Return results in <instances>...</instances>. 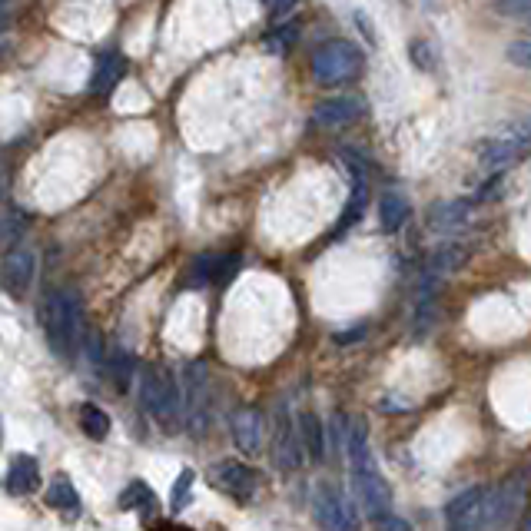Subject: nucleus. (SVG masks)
Here are the masks:
<instances>
[{"label":"nucleus","instance_id":"nucleus-17","mask_svg":"<svg viewBox=\"0 0 531 531\" xmlns=\"http://www.w3.org/2000/svg\"><path fill=\"white\" fill-rule=\"evenodd\" d=\"M468 256H472V246L462 243V239L449 236V239H445V243L429 256V266H425V276L439 279V276H445V273H455V269H462V266L468 263Z\"/></svg>","mask_w":531,"mask_h":531},{"label":"nucleus","instance_id":"nucleus-19","mask_svg":"<svg viewBox=\"0 0 531 531\" xmlns=\"http://www.w3.org/2000/svg\"><path fill=\"white\" fill-rule=\"evenodd\" d=\"M409 213H412V206L409 200L399 193V190H385L382 193V200H379V223L385 233H399V229L409 223Z\"/></svg>","mask_w":531,"mask_h":531},{"label":"nucleus","instance_id":"nucleus-1","mask_svg":"<svg viewBox=\"0 0 531 531\" xmlns=\"http://www.w3.org/2000/svg\"><path fill=\"white\" fill-rule=\"evenodd\" d=\"M40 316H44L50 352L64 362L74 359V349H77V339H80V316H83L80 296L74 293V289H57V293H50L44 299Z\"/></svg>","mask_w":531,"mask_h":531},{"label":"nucleus","instance_id":"nucleus-3","mask_svg":"<svg viewBox=\"0 0 531 531\" xmlns=\"http://www.w3.org/2000/svg\"><path fill=\"white\" fill-rule=\"evenodd\" d=\"M362 67H366V54L346 37L326 40L316 57H312V77H316L319 87H342V83H352Z\"/></svg>","mask_w":531,"mask_h":531},{"label":"nucleus","instance_id":"nucleus-9","mask_svg":"<svg viewBox=\"0 0 531 531\" xmlns=\"http://www.w3.org/2000/svg\"><path fill=\"white\" fill-rule=\"evenodd\" d=\"M37 273V253L30 246H10V253L4 256V269H0V283L14 299H24L34 286Z\"/></svg>","mask_w":531,"mask_h":531},{"label":"nucleus","instance_id":"nucleus-5","mask_svg":"<svg viewBox=\"0 0 531 531\" xmlns=\"http://www.w3.org/2000/svg\"><path fill=\"white\" fill-rule=\"evenodd\" d=\"M303 432H299V419H293L286 402L276 405V422H273V462L279 472H296L303 465Z\"/></svg>","mask_w":531,"mask_h":531},{"label":"nucleus","instance_id":"nucleus-20","mask_svg":"<svg viewBox=\"0 0 531 531\" xmlns=\"http://www.w3.org/2000/svg\"><path fill=\"white\" fill-rule=\"evenodd\" d=\"M47 505L54 508V512H64V515H77L83 502H80V492L74 488V482H70V475H54V482H50L47 488Z\"/></svg>","mask_w":531,"mask_h":531},{"label":"nucleus","instance_id":"nucleus-18","mask_svg":"<svg viewBox=\"0 0 531 531\" xmlns=\"http://www.w3.org/2000/svg\"><path fill=\"white\" fill-rule=\"evenodd\" d=\"M123 70H127L123 57L117 54V50H107V54L97 60V67H93V77H90V93H93V97H107V93L120 83Z\"/></svg>","mask_w":531,"mask_h":531},{"label":"nucleus","instance_id":"nucleus-27","mask_svg":"<svg viewBox=\"0 0 531 531\" xmlns=\"http://www.w3.org/2000/svg\"><path fill=\"white\" fill-rule=\"evenodd\" d=\"M296 37H299V30L296 24H283V27H273L266 34V50L269 54H276V57H286L289 50H293L296 44Z\"/></svg>","mask_w":531,"mask_h":531},{"label":"nucleus","instance_id":"nucleus-28","mask_svg":"<svg viewBox=\"0 0 531 531\" xmlns=\"http://www.w3.org/2000/svg\"><path fill=\"white\" fill-rule=\"evenodd\" d=\"M27 236V213H20L14 203L4 206V243L17 246Z\"/></svg>","mask_w":531,"mask_h":531},{"label":"nucleus","instance_id":"nucleus-29","mask_svg":"<svg viewBox=\"0 0 531 531\" xmlns=\"http://www.w3.org/2000/svg\"><path fill=\"white\" fill-rule=\"evenodd\" d=\"M193 485H196V472H193V468H183V472L176 475L173 492H170V508H173V512H183V508H186V502L193 498Z\"/></svg>","mask_w":531,"mask_h":531},{"label":"nucleus","instance_id":"nucleus-2","mask_svg":"<svg viewBox=\"0 0 531 531\" xmlns=\"http://www.w3.org/2000/svg\"><path fill=\"white\" fill-rule=\"evenodd\" d=\"M525 505V478H505L492 488H485L482 498L475 502V508L468 512L462 528L475 531V528H505L515 525L518 508Z\"/></svg>","mask_w":531,"mask_h":531},{"label":"nucleus","instance_id":"nucleus-6","mask_svg":"<svg viewBox=\"0 0 531 531\" xmlns=\"http://www.w3.org/2000/svg\"><path fill=\"white\" fill-rule=\"evenodd\" d=\"M140 399H143V405H147V412L153 415V419H160V422H170L176 405H180V399H176V385L166 369H143Z\"/></svg>","mask_w":531,"mask_h":531},{"label":"nucleus","instance_id":"nucleus-4","mask_svg":"<svg viewBox=\"0 0 531 531\" xmlns=\"http://www.w3.org/2000/svg\"><path fill=\"white\" fill-rule=\"evenodd\" d=\"M352 478H356L359 502L369 512L372 522H376V525H405V522H399V518H392V488L382 478V472L376 468L372 458L352 465Z\"/></svg>","mask_w":531,"mask_h":531},{"label":"nucleus","instance_id":"nucleus-11","mask_svg":"<svg viewBox=\"0 0 531 531\" xmlns=\"http://www.w3.org/2000/svg\"><path fill=\"white\" fill-rule=\"evenodd\" d=\"M475 153H478V166H482L488 176H492V173H505L508 166H515L525 156V150L518 147L512 137H505V133L482 140L475 147Z\"/></svg>","mask_w":531,"mask_h":531},{"label":"nucleus","instance_id":"nucleus-13","mask_svg":"<svg viewBox=\"0 0 531 531\" xmlns=\"http://www.w3.org/2000/svg\"><path fill=\"white\" fill-rule=\"evenodd\" d=\"M478 200H452V203H435L429 210V229L435 236H458L462 229L472 223V210Z\"/></svg>","mask_w":531,"mask_h":531},{"label":"nucleus","instance_id":"nucleus-26","mask_svg":"<svg viewBox=\"0 0 531 531\" xmlns=\"http://www.w3.org/2000/svg\"><path fill=\"white\" fill-rule=\"evenodd\" d=\"M239 266H243V256H239V253L210 256V286H226Z\"/></svg>","mask_w":531,"mask_h":531},{"label":"nucleus","instance_id":"nucleus-31","mask_svg":"<svg viewBox=\"0 0 531 531\" xmlns=\"http://www.w3.org/2000/svg\"><path fill=\"white\" fill-rule=\"evenodd\" d=\"M505 57H508V64H515L518 70H528L531 74V37L512 40V44L505 47Z\"/></svg>","mask_w":531,"mask_h":531},{"label":"nucleus","instance_id":"nucleus-33","mask_svg":"<svg viewBox=\"0 0 531 531\" xmlns=\"http://www.w3.org/2000/svg\"><path fill=\"white\" fill-rule=\"evenodd\" d=\"M505 137H512L518 147H522L525 153H531V117H525V120H518V123H512L508 130H502Z\"/></svg>","mask_w":531,"mask_h":531},{"label":"nucleus","instance_id":"nucleus-7","mask_svg":"<svg viewBox=\"0 0 531 531\" xmlns=\"http://www.w3.org/2000/svg\"><path fill=\"white\" fill-rule=\"evenodd\" d=\"M210 482L213 488H220L223 495L233 498V502H249V498L256 495L259 472L249 468L246 462H239V458H226V462H216L210 468Z\"/></svg>","mask_w":531,"mask_h":531},{"label":"nucleus","instance_id":"nucleus-34","mask_svg":"<svg viewBox=\"0 0 531 531\" xmlns=\"http://www.w3.org/2000/svg\"><path fill=\"white\" fill-rule=\"evenodd\" d=\"M299 0H269V14H273V20H283L296 10Z\"/></svg>","mask_w":531,"mask_h":531},{"label":"nucleus","instance_id":"nucleus-16","mask_svg":"<svg viewBox=\"0 0 531 531\" xmlns=\"http://www.w3.org/2000/svg\"><path fill=\"white\" fill-rule=\"evenodd\" d=\"M4 488H7V495H17V498L34 495L37 488H40V465H37V458H30V455H14V458H10Z\"/></svg>","mask_w":531,"mask_h":531},{"label":"nucleus","instance_id":"nucleus-8","mask_svg":"<svg viewBox=\"0 0 531 531\" xmlns=\"http://www.w3.org/2000/svg\"><path fill=\"white\" fill-rule=\"evenodd\" d=\"M183 405L193 435H200L206 429V405H210V376H206L203 362L183 369Z\"/></svg>","mask_w":531,"mask_h":531},{"label":"nucleus","instance_id":"nucleus-25","mask_svg":"<svg viewBox=\"0 0 531 531\" xmlns=\"http://www.w3.org/2000/svg\"><path fill=\"white\" fill-rule=\"evenodd\" d=\"M482 492H485V488L478 485V488H468V492H462L458 498H452L449 508H445V518H449V525L462 528V522L468 518V512H472V508H475L478 498H482Z\"/></svg>","mask_w":531,"mask_h":531},{"label":"nucleus","instance_id":"nucleus-10","mask_svg":"<svg viewBox=\"0 0 531 531\" xmlns=\"http://www.w3.org/2000/svg\"><path fill=\"white\" fill-rule=\"evenodd\" d=\"M312 505H316V522L326 525V528H332V531H342V528H352V525H356L352 505H349V498L342 495L339 485L322 482V485L316 488V498H312Z\"/></svg>","mask_w":531,"mask_h":531},{"label":"nucleus","instance_id":"nucleus-32","mask_svg":"<svg viewBox=\"0 0 531 531\" xmlns=\"http://www.w3.org/2000/svg\"><path fill=\"white\" fill-rule=\"evenodd\" d=\"M110 372H113V379H117V385L120 389H127V379H130V372H133V359L130 356H123L120 349H113L110 352Z\"/></svg>","mask_w":531,"mask_h":531},{"label":"nucleus","instance_id":"nucleus-12","mask_svg":"<svg viewBox=\"0 0 531 531\" xmlns=\"http://www.w3.org/2000/svg\"><path fill=\"white\" fill-rule=\"evenodd\" d=\"M229 429H233V442L243 455L263 452V412H259L256 405L236 409L233 419H229Z\"/></svg>","mask_w":531,"mask_h":531},{"label":"nucleus","instance_id":"nucleus-21","mask_svg":"<svg viewBox=\"0 0 531 531\" xmlns=\"http://www.w3.org/2000/svg\"><path fill=\"white\" fill-rule=\"evenodd\" d=\"M299 432H303L306 455L312 458V462H322V458H326V429H322L319 415L316 412L299 415Z\"/></svg>","mask_w":531,"mask_h":531},{"label":"nucleus","instance_id":"nucleus-15","mask_svg":"<svg viewBox=\"0 0 531 531\" xmlns=\"http://www.w3.org/2000/svg\"><path fill=\"white\" fill-rule=\"evenodd\" d=\"M346 166H349V176H352V196L346 203V213H342L339 220V229L336 236L342 233V229L356 226L362 220V213H366V203H369V193H366V166H362V160L356 153H346Z\"/></svg>","mask_w":531,"mask_h":531},{"label":"nucleus","instance_id":"nucleus-23","mask_svg":"<svg viewBox=\"0 0 531 531\" xmlns=\"http://www.w3.org/2000/svg\"><path fill=\"white\" fill-rule=\"evenodd\" d=\"M346 455H349V465H359V462H366V458H372V452H369V429H366V422H362V419H356L349 425Z\"/></svg>","mask_w":531,"mask_h":531},{"label":"nucleus","instance_id":"nucleus-24","mask_svg":"<svg viewBox=\"0 0 531 531\" xmlns=\"http://www.w3.org/2000/svg\"><path fill=\"white\" fill-rule=\"evenodd\" d=\"M153 505H156V498H153V492L143 482L127 485V492L120 495V508H123V512H143V515H147Z\"/></svg>","mask_w":531,"mask_h":531},{"label":"nucleus","instance_id":"nucleus-30","mask_svg":"<svg viewBox=\"0 0 531 531\" xmlns=\"http://www.w3.org/2000/svg\"><path fill=\"white\" fill-rule=\"evenodd\" d=\"M492 10H495L498 17L531 27V0H495Z\"/></svg>","mask_w":531,"mask_h":531},{"label":"nucleus","instance_id":"nucleus-22","mask_svg":"<svg viewBox=\"0 0 531 531\" xmlns=\"http://www.w3.org/2000/svg\"><path fill=\"white\" fill-rule=\"evenodd\" d=\"M80 429H83V435H87V439L103 442L110 435V415L103 412V409H97L93 402L80 405Z\"/></svg>","mask_w":531,"mask_h":531},{"label":"nucleus","instance_id":"nucleus-14","mask_svg":"<svg viewBox=\"0 0 531 531\" xmlns=\"http://www.w3.org/2000/svg\"><path fill=\"white\" fill-rule=\"evenodd\" d=\"M362 97H352V93H342V97H329V100H322L319 107H316V120L319 127H326V130H346L352 127L359 117H362Z\"/></svg>","mask_w":531,"mask_h":531}]
</instances>
